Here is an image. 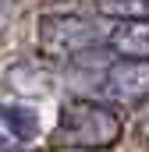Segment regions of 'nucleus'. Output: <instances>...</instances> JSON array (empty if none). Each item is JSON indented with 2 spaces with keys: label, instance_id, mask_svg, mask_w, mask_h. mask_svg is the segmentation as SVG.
<instances>
[{
  "label": "nucleus",
  "instance_id": "f03ea898",
  "mask_svg": "<svg viewBox=\"0 0 149 152\" xmlns=\"http://www.w3.org/2000/svg\"><path fill=\"white\" fill-rule=\"evenodd\" d=\"M39 42L50 57H71L96 42V28L78 14H50L39 21Z\"/></svg>",
  "mask_w": 149,
  "mask_h": 152
},
{
  "label": "nucleus",
  "instance_id": "7ed1b4c3",
  "mask_svg": "<svg viewBox=\"0 0 149 152\" xmlns=\"http://www.w3.org/2000/svg\"><path fill=\"white\" fill-rule=\"evenodd\" d=\"M146 60H124L110 67V78H107V88H110L117 99H142L146 96Z\"/></svg>",
  "mask_w": 149,
  "mask_h": 152
},
{
  "label": "nucleus",
  "instance_id": "20e7f679",
  "mask_svg": "<svg viewBox=\"0 0 149 152\" xmlns=\"http://www.w3.org/2000/svg\"><path fill=\"white\" fill-rule=\"evenodd\" d=\"M114 46L124 53V57H131V60H146L149 53V32H146V21L139 18V21H124L110 39Z\"/></svg>",
  "mask_w": 149,
  "mask_h": 152
},
{
  "label": "nucleus",
  "instance_id": "f257e3e1",
  "mask_svg": "<svg viewBox=\"0 0 149 152\" xmlns=\"http://www.w3.org/2000/svg\"><path fill=\"white\" fill-rule=\"evenodd\" d=\"M121 138V117L110 106L92 99H71L60 110V124L53 134V145L68 149H107Z\"/></svg>",
  "mask_w": 149,
  "mask_h": 152
},
{
  "label": "nucleus",
  "instance_id": "39448f33",
  "mask_svg": "<svg viewBox=\"0 0 149 152\" xmlns=\"http://www.w3.org/2000/svg\"><path fill=\"white\" fill-rule=\"evenodd\" d=\"M96 7H100L103 14H117V18H121V14H124V18H135V21L146 18V0H100Z\"/></svg>",
  "mask_w": 149,
  "mask_h": 152
},
{
  "label": "nucleus",
  "instance_id": "423d86ee",
  "mask_svg": "<svg viewBox=\"0 0 149 152\" xmlns=\"http://www.w3.org/2000/svg\"><path fill=\"white\" fill-rule=\"evenodd\" d=\"M4 117H7V120H14V131H18L21 138H29V134H32V127H29V124H32V117L25 113V110H4Z\"/></svg>",
  "mask_w": 149,
  "mask_h": 152
}]
</instances>
